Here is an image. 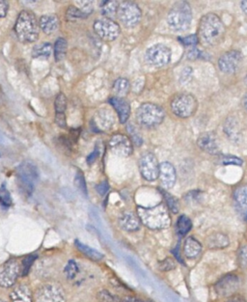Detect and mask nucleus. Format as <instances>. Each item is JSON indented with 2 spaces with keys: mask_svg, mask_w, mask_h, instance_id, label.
<instances>
[{
  "mask_svg": "<svg viewBox=\"0 0 247 302\" xmlns=\"http://www.w3.org/2000/svg\"><path fill=\"white\" fill-rule=\"evenodd\" d=\"M0 205L5 208H9L12 205V197L5 186L0 187Z\"/></svg>",
  "mask_w": 247,
  "mask_h": 302,
  "instance_id": "obj_38",
  "label": "nucleus"
},
{
  "mask_svg": "<svg viewBox=\"0 0 247 302\" xmlns=\"http://www.w3.org/2000/svg\"><path fill=\"white\" fill-rule=\"evenodd\" d=\"M191 20V7L185 1L176 3L167 16L168 26L174 31H185L190 27Z\"/></svg>",
  "mask_w": 247,
  "mask_h": 302,
  "instance_id": "obj_4",
  "label": "nucleus"
},
{
  "mask_svg": "<svg viewBox=\"0 0 247 302\" xmlns=\"http://www.w3.org/2000/svg\"><path fill=\"white\" fill-rule=\"evenodd\" d=\"M229 239L227 236L221 233H215L210 236L207 240L208 247L212 249H220L227 247L229 245Z\"/></svg>",
  "mask_w": 247,
  "mask_h": 302,
  "instance_id": "obj_24",
  "label": "nucleus"
},
{
  "mask_svg": "<svg viewBox=\"0 0 247 302\" xmlns=\"http://www.w3.org/2000/svg\"><path fill=\"white\" fill-rule=\"evenodd\" d=\"M36 302H65L66 294L61 286L57 283L42 285L36 292Z\"/></svg>",
  "mask_w": 247,
  "mask_h": 302,
  "instance_id": "obj_9",
  "label": "nucleus"
},
{
  "mask_svg": "<svg viewBox=\"0 0 247 302\" xmlns=\"http://www.w3.org/2000/svg\"><path fill=\"white\" fill-rule=\"evenodd\" d=\"M96 189H97V192L100 195L105 196L109 190V185L107 184L106 181V182H102L101 184H98L96 187Z\"/></svg>",
  "mask_w": 247,
  "mask_h": 302,
  "instance_id": "obj_45",
  "label": "nucleus"
},
{
  "mask_svg": "<svg viewBox=\"0 0 247 302\" xmlns=\"http://www.w3.org/2000/svg\"><path fill=\"white\" fill-rule=\"evenodd\" d=\"M39 24L45 34H53L59 27V18L55 15H45L41 17Z\"/></svg>",
  "mask_w": 247,
  "mask_h": 302,
  "instance_id": "obj_23",
  "label": "nucleus"
},
{
  "mask_svg": "<svg viewBox=\"0 0 247 302\" xmlns=\"http://www.w3.org/2000/svg\"><path fill=\"white\" fill-rule=\"evenodd\" d=\"M8 3L6 1L0 0V18H5L8 12Z\"/></svg>",
  "mask_w": 247,
  "mask_h": 302,
  "instance_id": "obj_46",
  "label": "nucleus"
},
{
  "mask_svg": "<svg viewBox=\"0 0 247 302\" xmlns=\"http://www.w3.org/2000/svg\"><path fill=\"white\" fill-rule=\"evenodd\" d=\"M97 156H98V151H97V150H95V151L93 152V153L89 156L88 159H87V162H88L89 164H92L95 160H97Z\"/></svg>",
  "mask_w": 247,
  "mask_h": 302,
  "instance_id": "obj_49",
  "label": "nucleus"
},
{
  "mask_svg": "<svg viewBox=\"0 0 247 302\" xmlns=\"http://www.w3.org/2000/svg\"><path fill=\"white\" fill-rule=\"evenodd\" d=\"M94 30L102 40L106 42L114 41L121 33L119 24L113 19L106 18L96 20L94 23Z\"/></svg>",
  "mask_w": 247,
  "mask_h": 302,
  "instance_id": "obj_10",
  "label": "nucleus"
},
{
  "mask_svg": "<svg viewBox=\"0 0 247 302\" xmlns=\"http://www.w3.org/2000/svg\"><path fill=\"white\" fill-rule=\"evenodd\" d=\"M109 148L113 154L123 158L130 157L133 151V143L130 138L127 135L120 134H115L111 137Z\"/></svg>",
  "mask_w": 247,
  "mask_h": 302,
  "instance_id": "obj_14",
  "label": "nucleus"
},
{
  "mask_svg": "<svg viewBox=\"0 0 247 302\" xmlns=\"http://www.w3.org/2000/svg\"><path fill=\"white\" fill-rule=\"evenodd\" d=\"M121 302H144L140 300L139 298H136V297H133V296H127L123 298V300Z\"/></svg>",
  "mask_w": 247,
  "mask_h": 302,
  "instance_id": "obj_50",
  "label": "nucleus"
},
{
  "mask_svg": "<svg viewBox=\"0 0 247 302\" xmlns=\"http://www.w3.org/2000/svg\"><path fill=\"white\" fill-rule=\"evenodd\" d=\"M38 170L33 163L26 161L18 168V186L27 195H30L34 190V183L38 179Z\"/></svg>",
  "mask_w": 247,
  "mask_h": 302,
  "instance_id": "obj_7",
  "label": "nucleus"
},
{
  "mask_svg": "<svg viewBox=\"0 0 247 302\" xmlns=\"http://www.w3.org/2000/svg\"><path fill=\"white\" fill-rule=\"evenodd\" d=\"M55 123L58 124L60 128H65L67 125L65 113L64 114H56L55 115Z\"/></svg>",
  "mask_w": 247,
  "mask_h": 302,
  "instance_id": "obj_47",
  "label": "nucleus"
},
{
  "mask_svg": "<svg viewBox=\"0 0 247 302\" xmlns=\"http://www.w3.org/2000/svg\"><path fill=\"white\" fill-rule=\"evenodd\" d=\"M88 17L87 14L82 12V10L79 9L75 6H70L69 9L67 11V18L69 20H75V19H80V18H85Z\"/></svg>",
  "mask_w": 247,
  "mask_h": 302,
  "instance_id": "obj_35",
  "label": "nucleus"
},
{
  "mask_svg": "<svg viewBox=\"0 0 247 302\" xmlns=\"http://www.w3.org/2000/svg\"><path fill=\"white\" fill-rule=\"evenodd\" d=\"M179 41L182 42V44L185 45H195L199 43L198 37L196 35H190L184 37V38H180Z\"/></svg>",
  "mask_w": 247,
  "mask_h": 302,
  "instance_id": "obj_42",
  "label": "nucleus"
},
{
  "mask_svg": "<svg viewBox=\"0 0 247 302\" xmlns=\"http://www.w3.org/2000/svg\"><path fill=\"white\" fill-rule=\"evenodd\" d=\"M242 105H243V107H244V109L247 111V95L244 96V98L242 99Z\"/></svg>",
  "mask_w": 247,
  "mask_h": 302,
  "instance_id": "obj_52",
  "label": "nucleus"
},
{
  "mask_svg": "<svg viewBox=\"0 0 247 302\" xmlns=\"http://www.w3.org/2000/svg\"><path fill=\"white\" fill-rule=\"evenodd\" d=\"M139 170L142 177L153 182L159 178V164L157 158L152 153H146L139 160Z\"/></svg>",
  "mask_w": 247,
  "mask_h": 302,
  "instance_id": "obj_12",
  "label": "nucleus"
},
{
  "mask_svg": "<svg viewBox=\"0 0 247 302\" xmlns=\"http://www.w3.org/2000/svg\"><path fill=\"white\" fill-rule=\"evenodd\" d=\"M242 64V55L238 51H231L223 54L218 60L219 69L225 73L238 71Z\"/></svg>",
  "mask_w": 247,
  "mask_h": 302,
  "instance_id": "obj_15",
  "label": "nucleus"
},
{
  "mask_svg": "<svg viewBox=\"0 0 247 302\" xmlns=\"http://www.w3.org/2000/svg\"><path fill=\"white\" fill-rule=\"evenodd\" d=\"M175 267H176V263L172 258H166L159 264V270L161 271H169L174 269Z\"/></svg>",
  "mask_w": 247,
  "mask_h": 302,
  "instance_id": "obj_40",
  "label": "nucleus"
},
{
  "mask_svg": "<svg viewBox=\"0 0 247 302\" xmlns=\"http://www.w3.org/2000/svg\"><path fill=\"white\" fill-rule=\"evenodd\" d=\"M159 180L162 187L166 189L172 188L176 182V170L169 162L159 164Z\"/></svg>",
  "mask_w": 247,
  "mask_h": 302,
  "instance_id": "obj_17",
  "label": "nucleus"
},
{
  "mask_svg": "<svg viewBox=\"0 0 247 302\" xmlns=\"http://www.w3.org/2000/svg\"><path fill=\"white\" fill-rule=\"evenodd\" d=\"M54 107L56 114H64L67 108V98L64 94H58L55 98L54 102Z\"/></svg>",
  "mask_w": 247,
  "mask_h": 302,
  "instance_id": "obj_34",
  "label": "nucleus"
},
{
  "mask_svg": "<svg viewBox=\"0 0 247 302\" xmlns=\"http://www.w3.org/2000/svg\"><path fill=\"white\" fill-rule=\"evenodd\" d=\"M77 4H80L82 6V12H84L85 14L90 15V13H92V1H76Z\"/></svg>",
  "mask_w": 247,
  "mask_h": 302,
  "instance_id": "obj_43",
  "label": "nucleus"
},
{
  "mask_svg": "<svg viewBox=\"0 0 247 302\" xmlns=\"http://www.w3.org/2000/svg\"><path fill=\"white\" fill-rule=\"evenodd\" d=\"M102 14L106 17V18L112 19L118 13V8H119V2L114 1V0H109V1H105L102 3Z\"/></svg>",
  "mask_w": 247,
  "mask_h": 302,
  "instance_id": "obj_28",
  "label": "nucleus"
},
{
  "mask_svg": "<svg viewBox=\"0 0 247 302\" xmlns=\"http://www.w3.org/2000/svg\"><path fill=\"white\" fill-rule=\"evenodd\" d=\"M223 164H236V165H241L242 160L236 157H224L222 160Z\"/></svg>",
  "mask_w": 247,
  "mask_h": 302,
  "instance_id": "obj_44",
  "label": "nucleus"
},
{
  "mask_svg": "<svg viewBox=\"0 0 247 302\" xmlns=\"http://www.w3.org/2000/svg\"><path fill=\"white\" fill-rule=\"evenodd\" d=\"M15 32L20 42L34 43L39 38L40 24L32 13L22 11L16 21Z\"/></svg>",
  "mask_w": 247,
  "mask_h": 302,
  "instance_id": "obj_3",
  "label": "nucleus"
},
{
  "mask_svg": "<svg viewBox=\"0 0 247 302\" xmlns=\"http://www.w3.org/2000/svg\"><path fill=\"white\" fill-rule=\"evenodd\" d=\"M53 53V46L50 43H43L37 45L32 49V56L37 59H48Z\"/></svg>",
  "mask_w": 247,
  "mask_h": 302,
  "instance_id": "obj_26",
  "label": "nucleus"
},
{
  "mask_svg": "<svg viewBox=\"0 0 247 302\" xmlns=\"http://www.w3.org/2000/svg\"><path fill=\"white\" fill-rule=\"evenodd\" d=\"M225 26L215 14H207L200 19L198 40L206 46L217 45L224 39Z\"/></svg>",
  "mask_w": 247,
  "mask_h": 302,
  "instance_id": "obj_1",
  "label": "nucleus"
},
{
  "mask_svg": "<svg viewBox=\"0 0 247 302\" xmlns=\"http://www.w3.org/2000/svg\"><path fill=\"white\" fill-rule=\"evenodd\" d=\"M137 215L141 223L152 230L165 229L171 224V218L164 204H159L152 208L138 207Z\"/></svg>",
  "mask_w": 247,
  "mask_h": 302,
  "instance_id": "obj_2",
  "label": "nucleus"
},
{
  "mask_svg": "<svg viewBox=\"0 0 247 302\" xmlns=\"http://www.w3.org/2000/svg\"><path fill=\"white\" fill-rule=\"evenodd\" d=\"M35 259V256H33V255L27 256V258L23 259L22 264H21V267H20V275L24 277V276H27L28 274V272H29L30 268L32 267Z\"/></svg>",
  "mask_w": 247,
  "mask_h": 302,
  "instance_id": "obj_37",
  "label": "nucleus"
},
{
  "mask_svg": "<svg viewBox=\"0 0 247 302\" xmlns=\"http://www.w3.org/2000/svg\"><path fill=\"white\" fill-rule=\"evenodd\" d=\"M146 60L155 67H163L171 60V49L162 44L149 47L146 52Z\"/></svg>",
  "mask_w": 247,
  "mask_h": 302,
  "instance_id": "obj_11",
  "label": "nucleus"
},
{
  "mask_svg": "<svg viewBox=\"0 0 247 302\" xmlns=\"http://www.w3.org/2000/svg\"><path fill=\"white\" fill-rule=\"evenodd\" d=\"M109 103L112 107H114L120 123L125 124L131 115V107L130 104L123 98H118V97H113V98H109Z\"/></svg>",
  "mask_w": 247,
  "mask_h": 302,
  "instance_id": "obj_20",
  "label": "nucleus"
},
{
  "mask_svg": "<svg viewBox=\"0 0 247 302\" xmlns=\"http://www.w3.org/2000/svg\"><path fill=\"white\" fill-rule=\"evenodd\" d=\"M67 41L63 38H59L56 40L54 45V57L56 61H62L67 54Z\"/></svg>",
  "mask_w": 247,
  "mask_h": 302,
  "instance_id": "obj_30",
  "label": "nucleus"
},
{
  "mask_svg": "<svg viewBox=\"0 0 247 302\" xmlns=\"http://www.w3.org/2000/svg\"><path fill=\"white\" fill-rule=\"evenodd\" d=\"M197 107V99L190 94H180L173 98L171 103L173 113L181 118H188L194 115Z\"/></svg>",
  "mask_w": 247,
  "mask_h": 302,
  "instance_id": "obj_6",
  "label": "nucleus"
},
{
  "mask_svg": "<svg viewBox=\"0 0 247 302\" xmlns=\"http://www.w3.org/2000/svg\"><path fill=\"white\" fill-rule=\"evenodd\" d=\"M130 82L129 80L126 79H118L114 82L113 85V91H114L115 95L118 98H122L125 97L126 95H128L129 91H130Z\"/></svg>",
  "mask_w": 247,
  "mask_h": 302,
  "instance_id": "obj_29",
  "label": "nucleus"
},
{
  "mask_svg": "<svg viewBox=\"0 0 247 302\" xmlns=\"http://www.w3.org/2000/svg\"><path fill=\"white\" fill-rule=\"evenodd\" d=\"M202 250V245L194 238L190 237L185 240V245H184V253L187 258L197 257Z\"/></svg>",
  "mask_w": 247,
  "mask_h": 302,
  "instance_id": "obj_25",
  "label": "nucleus"
},
{
  "mask_svg": "<svg viewBox=\"0 0 247 302\" xmlns=\"http://www.w3.org/2000/svg\"><path fill=\"white\" fill-rule=\"evenodd\" d=\"M75 184L77 187L80 189V192H82L85 196H87V187L85 184V179L83 176V173L81 171H78L75 178Z\"/></svg>",
  "mask_w": 247,
  "mask_h": 302,
  "instance_id": "obj_36",
  "label": "nucleus"
},
{
  "mask_svg": "<svg viewBox=\"0 0 247 302\" xmlns=\"http://www.w3.org/2000/svg\"><path fill=\"white\" fill-rule=\"evenodd\" d=\"M160 191L165 199V202H166L169 210L173 213H178L180 210V205H179V202L176 198L174 196L171 195L170 193L166 192L165 190H160Z\"/></svg>",
  "mask_w": 247,
  "mask_h": 302,
  "instance_id": "obj_32",
  "label": "nucleus"
},
{
  "mask_svg": "<svg viewBox=\"0 0 247 302\" xmlns=\"http://www.w3.org/2000/svg\"><path fill=\"white\" fill-rule=\"evenodd\" d=\"M234 198L238 213L247 217V186H241L235 190Z\"/></svg>",
  "mask_w": 247,
  "mask_h": 302,
  "instance_id": "obj_22",
  "label": "nucleus"
},
{
  "mask_svg": "<svg viewBox=\"0 0 247 302\" xmlns=\"http://www.w3.org/2000/svg\"><path fill=\"white\" fill-rule=\"evenodd\" d=\"M144 302H154V301H152V300H147V301H144Z\"/></svg>",
  "mask_w": 247,
  "mask_h": 302,
  "instance_id": "obj_54",
  "label": "nucleus"
},
{
  "mask_svg": "<svg viewBox=\"0 0 247 302\" xmlns=\"http://www.w3.org/2000/svg\"><path fill=\"white\" fill-rule=\"evenodd\" d=\"M238 264L240 267H247V245H243L238 250Z\"/></svg>",
  "mask_w": 247,
  "mask_h": 302,
  "instance_id": "obj_41",
  "label": "nucleus"
},
{
  "mask_svg": "<svg viewBox=\"0 0 247 302\" xmlns=\"http://www.w3.org/2000/svg\"><path fill=\"white\" fill-rule=\"evenodd\" d=\"M79 271H80V267H79V265L77 264V262L75 260L69 261L67 266L65 267V269H64L65 275L70 280L76 278V276L78 275Z\"/></svg>",
  "mask_w": 247,
  "mask_h": 302,
  "instance_id": "obj_33",
  "label": "nucleus"
},
{
  "mask_svg": "<svg viewBox=\"0 0 247 302\" xmlns=\"http://www.w3.org/2000/svg\"><path fill=\"white\" fill-rule=\"evenodd\" d=\"M11 302H33L31 289L26 284L16 286L10 293Z\"/></svg>",
  "mask_w": 247,
  "mask_h": 302,
  "instance_id": "obj_21",
  "label": "nucleus"
},
{
  "mask_svg": "<svg viewBox=\"0 0 247 302\" xmlns=\"http://www.w3.org/2000/svg\"><path fill=\"white\" fill-rule=\"evenodd\" d=\"M192 223L191 220L185 216V215H181L177 221V232L181 236H185L188 232L191 230Z\"/></svg>",
  "mask_w": 247,
  "mask_h": 302,
  "instance_id": "obj_31",
  "label": "nucleus"
},
{
  "mask_svg": "<svg viewBox=\"0 0 247 302\" xmlns=\"http://www.w3.org/2000/svg\"><path fill=\"white\" fill-rule=\"evenodd\" d=\"M97 298L98 302H118L117 297L106 290L100 291L97 293Z\"/></svg>",
  "mask_w": 247,
  "mask_h": 302,
  "instance_id": "obj_39",
  "label": "nucleus"
},
{
  "mask_svg": "<svg viewBox=\"0 0 247 302\" xmlns=\"http://www.w3.org/2000/svg\"><path fill=\"white\" fill-rule=\"evenodd\" d=\"M0 302H7V301H5V300H2V299H0Z\"/></svg>",
  "mask_w": 247,
  "mask_h": 302,
  "instance_id": "obj_53",
  "label": "nucleus"
},
{
  "mask_svg": "<svg viewBox=\"0 0 247 302\" xmlns=\"http://www.w3.org/2000/svg\"><path fill=\"white\" fill-rule=\"evenodd\" d=\"M118 18L126 27H134L141 19V10L137 4L131 1H124L119 4Z\"/></svg>",
  "mask_w": 247,
  "mask_h": 302,
  "instance_id": "obj_8",
  "label": "nucleus"
},
{
  "mask_svg": "<svg viewBox=\"0 0 247 302\" xmlns=\"http://www.w3.org/2000/svg\"><path fill=\"white\" fill-rule=\"evenodd\" d=\"M20 274V267L15 260L8 261L0 271V287L10 288L14 286Z\"/></svg>",
  "mask_w": 247,
  "mask_h": 302,
  "instance_id": "obj_13",
  "label": "nucleus"
},
{
  "mask_svg": "<svg viewBox=\"0 0 247 302\" xmlns=\"http://www.w3.org/2000/svg\"><path fill=\"white\" fill-rule=\"evenodd\" d=\"M164 117V110L159 106L151 103L143 104L136 111V120L138 124L146 129L157 128L163 122Z\"/></svg>",
  "mask_w": 247,
  "mask_h": 302,
  "instance_id": "obj_5",
  "label": "nucleus"
},
{
  "mask_svg": "<svg viewBox=\"0 0 247 302\" xmlns=\"http://www.w3.org/2000/svg\"><path fill=\"white\" fill-rule=\"evenodd\" d=\"M197 144L200 149L211 155H216L219 153V146L216 135L212 133H204L200 134L197 140Z\"/></svg>",
  "mask_w": 247,
  "mask_h": 302,
  "instance_id": "obj_18",
  "label": "nucleus"
},
{
  "mask_svg": "<svg viewBox=\"0 0 247 302\" xmlns=\"http://www.w3.org/2000/svg\"><path fill=\"white\" fill-rule=\"evenodd\" d=\"M239 287V280L238 276L234 274H228L223 276L220 280L215 284V292L220 296L230 297L234 295L238 291Z\"/></svg>",
  "mask_w": 247,
  "mask_h": 302,
  "instance_id": "obj_16",
  "label": "nucleus"
},
{
  "mask_svg": "<svg viewBox=\"0 0 247 302\" xmlns=\"http://www.w3.org/2000/svg\"><path fill=\"white\" fill-rule=\"evenodd\" d=\"M121 228L127 232L137 231L141 226V220L137 214L133 212H124L119 217Z\"/></svg>",
  "mask_w": 247,
  "mask_h": 302,
  "instance_id": "obj_19",
  "label": "nucleus"
},
{
  "mask_svg": "<svg viewBox=\"0 0 247 302\" xmlns=\"http://www.w3.org/2000/svg\"><path fill=\"white\" fill-rule=\"evenodd\" d=\"M241 8L244 11V13L247 15V0L241 2Z\"/></svg>",
  "mask_w": 247,
  "mask_h": 302,
  "instance_id": "obj_51",
  "label": "nucleus"
},
{
  "mask_svg": "<svg viewBox=\"0 0 247 302\" xmlns=\"http://www.w3.org/2000/svg\"><path fill=\"white\" fill-rule=\"evenodd\" d=\"M226 302H246V300L241 295L234 294V295L230 296L229 299Z\"/></svg>",
  "mask_w": 247,
  "mask_h": 302,
  "instance_id": "obj_48",
  "label": "nucleus"
},
{
  "mask_svg": "<svg viewBox=\"0 0 247 302\" xmlns=\"http://www.w3.org/2000/svg\"><path fill=\"white\" fill-rule=\"evenodd\" d=\"M76 245L83 255H85L86 257L93 260V261L97 262V261H101L104 259V255L101 252L81 243L79 240H76Z\"/></svg>",
  "mask_w": 247,
  "mask_h": 302,
  "instance_id": "obj_27",
  "label": "nucleus"
}]
</instances>
